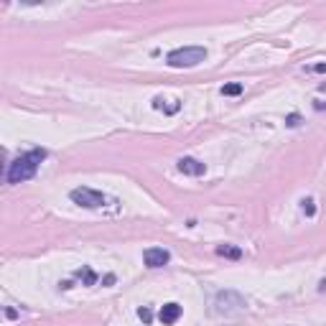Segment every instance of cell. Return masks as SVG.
Returning a JSON list of instances; mask_svg holds the SVG:
<instances>
[{"label": "cell", "mask_w": 326, "mask_h": 326, "mask_svg": "<svg viewBox=\"0 0 326 326\" xmlns=\"http://www.w3.org/2000/svg\"><path fill=\"white\" fill-rule=\"evenodd\" d=\"M217 255L240 260V258H242V250H240V247H232V245H219V247H217Z\"/></svg>", "instance_id": "cell-8"}, {"label": "cell", "mask_w": 326, "mask_h": 326, "mask_svg": "<svg viewBox=\"0 0 326 326\" xmlns=\"http://www.w3.org/2000/svg\"><path fill=\"white\" fill-rule=\"evenodd\" d=\"M138 316H140V319H143L145 324H148V321H151V319H153V314H151V308H145V306H143V308H138Z\"/></svg>", "instance_id": "cell-13"}, {"label": "cell", "mask_w": 326, "mask_h": 326, "mask_svg": "<svg viewBox=\"0 0 326 326\" xmlns=\"http://www.w3.org/2000/svg\"><path fill=\"white\" fill-rule=\"evenodd\" d=\"M245 308V298L234 291H222L214 298V314L217 316H234Z\"/></svg>", "instance_id": "cell-3"}, {"label": "cell", "mask_w": 326, "mask_h": 326, "mask_svg": "<svg viewBox=\"0 0 326 326\" xmlns=\"http://www.w3.org/2000/svg\"><path fill=\"white\" fill-rule=\"evenodd\" d=\"M206 59V49L201 46H184V49H176L168 54L166 62L173 66V69H189V66H196Z\"/></svg>", "instance_id": "cell-2"}, {"label": "cell", "mask_w": 326, "mask_h": 326, "mask_svg": "<svg viewBox=\"0 0 326 326\" xmlns=\"http://www.w3.org/2000/svg\"><path fill=\"white\" fill-rule=\"evenodd\" d=\"M301 204H303V212H306V217H314V214H316V204H314V199H303Z\"/></svg>", "instance_id": "cell-11"}, {"label": "cell", "mask_w": 326, "mask_h": 326, "mask_svg": "<svg viewBox=\"0 0 326 326\" xmlns=\"http://www.w3.org/2000/svg\"><path fill=\"white\" fill-rule=\"evenodd\" d=\"M71 201L79 204V206H84V209H99V206H105L107 199H105V194H99V191L82 186V189H74L71 191Z\"/></svg>", "instance_id": "cell-4"}, {"label": "cell", "mask_w": 326, "mask_h": 326, "mask_svg": "<svg viewBox=\"0 0 326 326\" xmlns=\"http://www.w3.org/2000/svg\"><path fill=\"white\" fill-rule=\"evenodd\" d=\"M179 316H181V306L179 303H166L161 308V314H158V319H161V324H176L179 321Z\"/></svg>", "instance_id": "cell-7"}, {"label": "cell", "mask_w": 326, "mask_h": 326, "mask_svg": "<svg viewBox=\"0 0 326 326\" xmlns=\"http://www.w3.org/2000/svg\"><path fill=\"white\" fill-rule=\"evenodd\" d=\"M77 278H82V283H84V286H95V280H97V275H95L92 268H82V270H77Z\"/></svg>", "instance_id": "cell-9"}, {"label": "cell", "mask_w": 326, "mask_h": 326, "mask_svg": "<svg viewBox=\"0 0 326 326\" xmlns=\"http://www.w3.org/2000/svg\"><path fill=\"white\" fill-rule=\"evenodd\" d=\"M314 71H326V64H316V66H314Z\"/></svg>", "instance_id": "cell-15"}, {"label": "cell", "mask_w": 326, "mask_h": 326, "mask_svg": "<svg viewBox=\"0 0 326 326\" xmlns=\"http://www.w3.org/2000/svg\"><path fill=\"white\" fill-rule=\"evenodd\" d=\"M179 171L181 173H189V176H201L206 171V166H204L201 161H196V158H181L179 161Z\"/></svg>", "instance_id": "cell-6"}, {"label": "cell", "mask_w": 326, "mask_h": 326, "mask_svg": "<svg viewBox=\"0 0 326 326\" xmlns=\"http://www.w3.org/2000/svg\"><path fill=\"white\" fill-rule=\"evenodd\" d=\"M46 158V151L43 148H36V151L31 153H23L21 158H16L10 163V168H8V184H21V181H28L31 176L36 173L38 168V163Z\"/></svg>", "instance_id": "cell-1"}, {"label": "cell", "mask_w": 326, "mask_h": 326, "mask_svg": "<svg viewBox=\"0 0 326 326\" xmlns=\"http://www.w3.org/2000/svg\"><path fill=\"white\" fill-rule=\"evenodd\" d=\"M291 128H295V125H301V115H288V120H286Z\"/></svg>", "instance_id": "cell-14"}, {"label": "cell", "mask_w": 326, "mask_h": 326, "mask_svg": "<svg viewBox=\"0 0 326 326\" xmlns=\"http://www.w3.org/2000/svg\"><path fill=\"white\" fill-rule=\"evenodd\" d=\"M240 92H242V84H237V82H232V84H225V87H222V95H225V97H237Z\"/></svg>", "instance_id": "cell-10"}, {"label": "cell", "mask_w": 326, "mask_h": 326, "mask_svg": "<svg viewBox=\"0 0 326 326\" xmlns=\"http://www.w3.org/2000/svg\"><path fill=\"white\" fill-rule=\"evenodd\" d=\"M143 260H145L148 268H163V265L171 260V253L163 250V247H148L143 253Z\"/></svg>", "instance_id": "cell-5"}, {"label": "cell", "mask_w": 326, "mask_h": 326, "mask_svg": "<svg viewBox=\"0 0 326 326\" xmlns=\"http://www.w3.org/2000/svg\"><path fill=\"white\" fill-rule=\"evenodd\" d=\"M153 107H156V110H161V107H163V99H161V97H156V99H153ZM176 110H179V102H173V105H168V107H166V112H176Z\"/></svg>", "instance_id": "cell-12"}]
</instances>
